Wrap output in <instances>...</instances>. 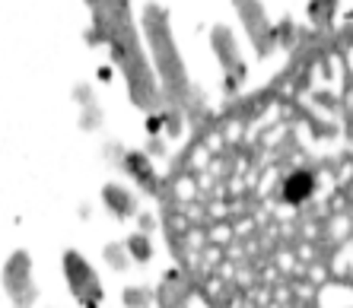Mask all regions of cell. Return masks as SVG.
<instances>
[{"mask_svg":"<svg viewBox=\"0 0 353 308\" xmlns=\"http://www.w3.org/2000/svg\"><path fill=\"white\" fill-rule=\"evenodd\" d=\"M102 201H105V207L115 213V216H131L134 207H137V203H134V194L131 191H124L121 185H105L102 187Z\"/></svg>","mask_w":353,"mask_h":308,"instance_id":"5","label":"cell"},{"mask_svg":"<svg viewBox=\"0 0 353 308\" xmlns=\"http://www.w3.org/2000/svg\"><path fill=\"white\" fill-rule=\"evenodd\" d=\"M64 276H67V286H70V292H74L77 299H80L83 305L96 308L99 296H102V286H99L96 270L90 267V260L83 258L80 251L64 254Z\"/></svg>","mask_w":353,"mask_h":308,"instance_id":"1","label":"cell"},{"mask_svg":"<svg viewBox=\"0 0 353 308\" xmlns=\"http://www.w3.org/2000/svg\"><path fill=\"white\" fill-rule=\"evenodd\" d=\"M128 248H131L134 260H150V254H153L147 236H131V238H128Z\"/></svg>","mask_w":353,"mask_h":308,"instance_id":"6","label":"cell"},{"mask_svg":"<svg viewBox=\"0 0 353 308\" xmlns=\"http://www.w3.org/2000/svg\"><path fill=\"white\" fill-rule=\"evenodd\" d=\"M280 187H283V201H287L290 207H299V203H305L315 194V175L309 169H296L283 178Z\"/></svg>","mask_w":353,"mask_h":308,"instance_id":"3","label":"cell"},{"mask_svg":"<svg viewBox=\"0 0 353 308\" xmlns=\"http://www.w3.org/2000/svg\"><path fill=\"white\" fill-rule=\"evenodd\" d=\"M150 302V292L143 289H124V305L128 308H143Z\"/></svg>","mask_w":353,"mask_h":308,"instance_id":"7","label":"cell"},{"mask_svg":"<svg viewBox=\"0 0 353 308\" xmlns=\"http://www.w3.org/2000/svg\"><path fill=\"white\" fill-rule=\"evenodd\" d=\"M191 292H194V286H188L179 274H169L157 292V302L159 308H188Z\"/></svg>","mask_w":353,"mask_h":308,"instance_id":"4","label":"cell"},{"mask_svg":"<svg viewBox=\"0 0 353 308\" xmlns=\"http://www.w3.org/2000/svg\"><path fill=\"white\" fill-rule=\"evenodd\" d=\"M3 286L7 292L17 299V308H26L29 302L35 299V289H32V260L26 251H17L13 258L7 260L3 267Z\"/></svg>","mask_w":353,"mask_h":308,"instance_id":"2","label":"cell"}]
</instances>
